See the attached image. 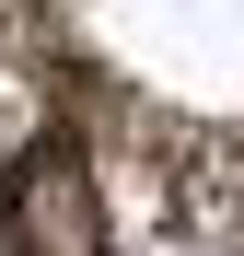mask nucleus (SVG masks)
Returning <instances> with one entry per match:
<instances>
[{
  "instance_id": "1",
  "label": "nucleus",
  "mask_w": 244,
  "mask_h": 256,
  "mask_svg": "<svg viewBox=\"0 0 244 256\" xmlns=\"http://www.w3.org/2000/svg\"><path fill=\"white\" fill-rule=\"evenodd\" d=\"M0 256H244V0H0Z\"/></svg>"
}]
</instances>
